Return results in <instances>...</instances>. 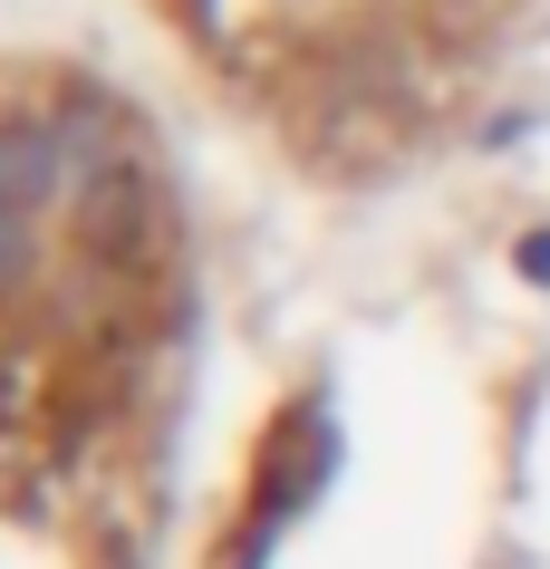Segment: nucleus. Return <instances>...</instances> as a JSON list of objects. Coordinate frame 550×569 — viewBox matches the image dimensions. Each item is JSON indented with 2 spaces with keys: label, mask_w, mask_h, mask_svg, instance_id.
Segmentation results:
<instances>
[{
  "label": "nucleus",
  "mask_w": 550,
  "mask_h": 569,
  "mask_svg": "<svg viewBox=\"0 0 550 569\" xmlns=\"http://www.w3.org/2000/svg\"><path fill=\"white\" fill-rule=\"evenodd\" d=\"M193 348L174 146L97 68L0 59V569H154Z\"/></svg>",
  "instance_id": "f257e3e1"
},
{
  "label": "nucleus",
  "mask_w": 550,
  "mask_h": 569,
  "mask_svg": "<svg viewBox=\"0 0 550 569\" xmlns=\"http://www.w3.org/2000/svg\"><path fill=\"white\" fill-rule=\"evenodd\" d=\"M174 68L319 183L426 164L550 0H136Z\"/></svg>",
  "instance_id": "f03ea898"
}]
</instances>
